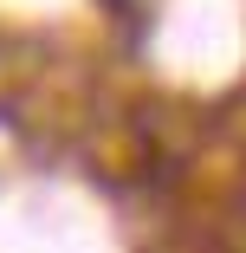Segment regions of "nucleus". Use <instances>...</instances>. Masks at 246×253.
<instances>
[{"label":"nucleus","mask_w":246,"mask_h":253,"mask_svg":"<svg viewBox=\"0 0 246 253\" xmlns=\"http://www.w3.org/2000/svg\"><path fill=\"white\" fill-rule=\"evenodd\" d=\"M110 7H117V13H123V7H130V0H110Z\"/></svg>","instance_id":"nucleus-1"}]
</instances>
